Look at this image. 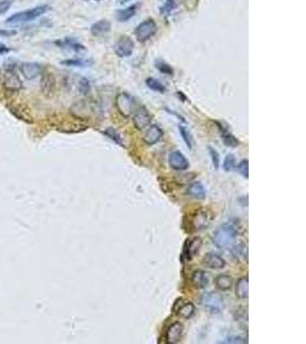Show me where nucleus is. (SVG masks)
Here are the masks:
<instances>
[{"label":"nucleus","instance_id":"obj_33","mask_svg":"<svg viewBox=\"0 0 306 344\" xmlns=\"http://www.w3.org/2000/svg\"><path fill=\"white\" fill-rule=\"evenodd\" d=\"M209 153H210V156H211V161H212L213 168L214 169H218V168H219V166H220L219 153H218L214 148H212V147H209Z\"/></svg>","mask_w":306,"mask_h":344},{"label":"nucleus","instance_id":"obj_11","mask_svg":"<svg viewBox=\"0 0 306 344\" xmlns=\"http://www.w3.org/2000/svg\"><path fill=\"white\" fill-rule=\"evenodd\" d=\"M201 245H202V239L200 237L188 239V240L185 242L184 252H182V256H184L186 261H192V259L199 254L200 249H201Z\"/></svg>","mask_w":306,"mask_h":344},{"label":"nucleus","instance_id":"obj_15","mask_svg":"<svg viewBox=\"0 0 306 344\" xmlns=\"http://www.w3.org/2000/svg\"><path fill=\"white\" fill-rule=\"evenodd\" d=\"M202 262L206 268L213 270H220L226 266V261L220 255L214 254V252H207Z\"/></svg>","mask_w":306,"mask_h":344},{"label":"nucleus","instance_id":"obj_24","mask_svg":"<svg viewBox=\"0 0 306 344\" xmlns=\"http://www.w3.org/2000/svg\"><path fill=\"white\" fill-rule=\"evenodd\" d=\"M102 133L105 137H108L109 139L111 140V141H114L115 143H117V145L119 146H122V147H124L125 146V143H124V140H123L122 138V136L119 135V133L116 131V130L114 128H108V129H105L104 131H102Z\"/></svg>","mask_w":306,"mask_h":344},{"label":"nucleus","instance_id":"obj_6","mask_svg":"<svg viewBox=\"0 0 306 344\" xmlns=\"http://www.w3.org/2000/svg\"><path fill=\"white\" fill-rule=\"evenodd\" d=\"M201 303L211 313H220L225 308L223 297L214 293L204 294L201 298Z\"/></svg>","mask_w":306,"mask_h":344},{"label":"nucleus","instance_id":"obj_8","mask_svg":"<svg viewBox=\"0 0 306 344\" xmlns=\"http://www.w3.org/2000/svg\"><path fill=\"white\" fill-rule=\"evenodd\" d=\"M19 70L24 78L33 80L43 73L44 67L37 62H22L19 67Z\"/></svg>","mask_w":306,"mask_h":344},{"label":"nucleus","instance_id":"obj_3","mask_svg":"<svg viewBox=\"0 0 306 344\" xmlns=\"http://www.w3.org/2000/svg\"><path fill=\"white\" fill-rule=\"evenodd\" d=\"M115 104L118 113L125 118H129L136 111L135 99L126 92H121L116 96Z\"/></svg>","mask_w":306,"mask_h":344},{"label":"nucleus","instance_id":"obj_40","mask_svg":"<svg viewBox=\"0 0 306 344\" xmlns=\"http://www.w3.org/2000/svg\"><path fill=\"white\" fill-rule=\"evenodd\" d=\"M126 1H129V0H122V2H126Z\"/></svg>","mask_w":306,"mask_h":344},{"label":"nucleus","instance_id":"obj_28","mask_svg":"<svg viewBox=\"0 0 306 344\" xmlns=\"http://www.w3.org/2000/svg\"><path fill=\"white\" fill-rule=\"evenodd\" d=\"M221 138H223V142L225 143V145L228 146V147H237L238 143V140L235 138V137L233 135H231V133H228V132H223V135H221Z\"/></svg>","mask_w":306,"mask_h":344},{"label":"nucleus","instance_id":"obj_18","mask_svg":"<svg viewBox=\"0 0 306 344\" xmlns=\"http://www.w3.org/2000/svg\"><path fill=\"white\" fill-rule=\"evenodd\" d=\"M110 29H111L110 22L107 20H101L92 24V27H91V34L96 37H100V36H103L105 34H108L109 31H110Z\"/></svg>","mask_w":306,"mask_h":344},{"label":"nucleus","instance_id":"obj_41","mask_svg":"<svg viewBox=\"0 0 306 344\" xmlns=\"http://www.w3.org/2000/svg\"><path fill=\"white\" fill-rule=\"evenodd\" d=\"M97 1H100V0H97Z\"/></svg>","mask_w":306,"mask_h":344},{"label":"nucleus","instance_id":"obj_1","mask_svg":"<svg viewBox=\"0 0 306 344\" xmlns=\"http://www.w3.org/2000/svg\"><path fill=\"white\" fill-rule=\"evenodd\" d=\"M238 234H240V224L237 220H230L213 232L212 241L217 248L228 249L237 243Z\"/></svg>","mask_w":306,"mask_h":344},{"label":"nucleus","instance_id":"obj_22","mask_svg":"<svg viewBox=\"0 0 306 344\" xmlns=\"http://www.w3.org/2000/svg\"><path fill=\"white\" fill-rule=\"evenodd\" d=\"M56 45H59V46L62 48H68V50H72L75 52L85 50V47L80 43H78L76 39H73V38H66V39L63 40L56 41Z\"/></svg>","mask_w":306,"mask_h":344},{"label":"nucleus","instance_id":"obj_9","mask_svg":"<svg viewBox=\"0 0 306 344\" xmlns=\"http://www.w3.org/2000/svg\"><path fill=\"white\" fill-rule=\"evenodd\" d=\"M173 312L178 317L189 319L195 313V305L191 301L185 300V298H179V300L175 301L173 305Z\"/></svg>","mask_w":306,"mask_h":344},{"label":"nucleus","instance_id":"obj_2","mask_svg":"<svg viewBox=\"0 0 306 344\" xmlns=\"http://www.w3.org/2000/svg\"><path fill=\"white\" fill-rule=\"evenodd\" d=\"M48 10H50V6L48 5H39V6L33 7V8L13 14V15H10L5 22L9 24L28 23V22H31V21L37 20L38 17L43 16L45 13L48 12Z\"/></svg>","mask_w":306,"mask_h":344},{"label":"nucleus","instance_id":"obj_13","mask_svg":"<svg viewBox=\"0 0 306 344\" xmlns=\"http://www.w3.org/2000/svg\"><path fill=\"white\" fill-rule=\"evenodd\" d=\"M169 164L172 169L182 171L188 169L189 161L186 159V156L179 150H174L169 155Z\"/></svg>","mask_w":306,"mask_h":344},{"label":"nucleus","instance_id":"obj_7","mask_svg":"<svg viewBox=\"0 0 306 344\" xmlns=\"http://www.w3.org/2000/svg\"><path fill=\"white\" fill-rule=\"evenodd\" d=\"M3 87L8 92H19L22 89V82L15 71V66H9L6 68L3 75Z\"/></svg>","mask_w":306,"mask_h":344},{"label":"nucleus","instance_id":"obj_35","mask_svg":"<svg viewBox=\"0 0 306 344\" xmlns=\"http://www.w3.org/2000/svg\"><path fill=\"white\" fill-rule=\"evenodd\" d=\"M13 5V0H1L0 1V15L7 13Z\"/></svg>","mask_w":306,"mask_h":344},{"label":"nucleus","instance_id":"obj_36","mask_svg":"<svg viewBox=\"0 0 306 344\" xmlns=\"http://www.w3.org/2000/svg\"><path fill=\"white\" fill-rule=\"evenodd\" d=\"M173 7H174V1H173V0H167V2H165V5L162 7L161 10H162V13L169 14L172 9H173Z\"/></svg>","mask_w":306,"mask_h":344},{"label":"nucleus","instance_id":"obj_29","mask_svg":"<svg viewBox=\"0 0 306 344\" xmlns=\"http://www.w3.org/2000/svg\"><path fill=\"white\" fill-rule=\"evenodd\" d=\"M55 80L52 76H44L43 80H41V86H43V91L45 93L53 92L55 85Z\"/></svg>","mask_w":306,"mask_h":344},{"label":"nucleus","instance_id":"obj_25","mask_svg":"<svg viewBox=\"0 0 306 344\" xmlns=\"http://www.w3.org/2000/svg\"><path fill=\"white\" fill-rule=\"evenodd\" d=\"M61 65L68 66V67H90L92 65V61L85 59H69V60H63L61 61Z\"/></svg>","mask_w":306,"mask_h":344},{"label":"nucleus","instance_id":"obj_31","mask_svg":"<svg viewBox=\"0 0 306 344\" xmlns=\"http://www.w3.org/2000/svg\"><path fill=\"white\" fill-rule=\"evenodd\" d=\"M179 131H180V135L182 137V139H184V141L189 149L193 148V139L191 136V132L188 131V129L184 128V126H179Z\"/></svg>","mask_w":306,"mask_h":344},{"label":"nucleus","instance_id":"obj_10","mask_svg":"<svg viewBox=\"0 0 306 344\" xmlns=\"http://www.w3.org/2000/svg\"><path fill=\"white\" fill-rule=\"evenodd\" d=\"M135 50V43L129 36H122L115 44V53L119 58H129Z\"/></svg>","mask_w":306,"mask_h":344},{"label":"nucleus","instance_id":"obj_37","mask_svg":"<svg viewBox=\"0 0 306 344\" xmlns=\"http://www.w3.org/2000/svg\"><path fill=\"white\" fill-rule=\"evenodd\" d=\"M224 343H248L247 339H243L242 336H234V338H228L226 341H224Z\"/></svg>","mask_w":306,"mask_h":344},{"label":"nucleus","instance_id":"obj_34","mask_svg":"<svg viewBox=\"0 0 306 344\" xmlns=\"http://www.w3.org/2000/svg\"><path fill=\"white\" fill-rule=\"evenodd\" d=\"M238 170L244 178H248L249 177V161L248 160L242 161V162L238 166Z\"/></svg>","mask_w":306,"mask_h":344},{"label":"nucleus","instance_id":"obj_30","mask_svg":"<svg viewBox=\"0 0 306 344\" xmlns=\"http://www.w3.org/2000/svg\"><path fill=\"white\" fill-rule=\"evenodd\" d=\"M224 170L230 172L232 170H234L235 168H237V159H235L234 155H232V154H228L226 156V159L224 161Z\"/></svg>","mask_w":306,"mask_h":344},{"label":"nucleus","instance_id":"obj_19","mask_svg":"<svg viewBox=\"0 0 306 344\" xmlns=\"http://www.w3.org/2000/svg\"><path fill=\"white\" fill-rule=\"evenodd\" d=\"M187 194L198 200H204L206 198V191L204 186L199 181L192 182L187 188Z\"/></svg>","mask_w":306,"mask_h":344},{"label":"nucleus","instance_id":"obj_38","mask_svg":"<svg viewBox=\"0 0 306 344\" xmlns=\"http://www.w3.org/2000/svg\"><path fill=\"white\" fill-rule=\"evenodd\" d=\"M15 34H16V31H14V30L0 29V37H10V36H14Z\"/></svg>","mask_w":306,"mask_h":344},{"label":"nucleus","instance_id":"obj_12","mask_svg":"<svg viewBox=\"0 0 306 344\" xmlns=\"http://www.w3.org/2000/svg\"><path fill=\"white\" fill-rule=\"evenodd\" d=\"M150 122H152V115L147 110L146 107H141L138 110H136L135 115H133V124L136 129L140 130V131L145 130L150 125Z\"/></svg>","mask_w":306,"mask_h":344},{"label":"nucleus","instance_id":"obj_20","mask_svg":"<svg viewBox=\"0 0 306 344\" xmlns=\"http://www.w3.org/2000/svg\"><path fill=\"white\" fill-rule=\"evenodd\" d=\"M235 295L240 300H244L249 295V278L243 276L238 280L237 285H235Z\"/></svg>","mask_w":306,"mask_h":344},{"label":"nucleus","instance_id":"obj_14","mask_svg":"<svg viewBox=\"0 0 306 344\" xmlns=\"http://www.w3.org/2000/svg\"><path fill=\"white\" fill-rule=\"evenodd\" d=\"M182 334H184V326L180 322L175 321L169 326L167 332V342L170 344H175L181 341Z\"/></svg>","mask_w":306,"mask_h":344},{"label":"nucleus","instance_id":"obj_27","mask_svg":"<svg viewBox=\"0 0 306 344\" xmlns=\"http://www.w3.org/2000/svg\"><path fill=\"white\" fill-rule=\"evenodd\" d=\"M155 67H156V69L160 70L162 73H164V75H173V69H172L168 63L162 61V60H156V61H155Z\"/></svg>","mask_w":306,"mask_h":344},{"label":"nucleus","instance_id":"obj_26","mask_svg":"<svg viewBox=\"0 0 306 344\" xmlns=\"http://www.w3.org/2000/svg\"><path fill=\"white\" fill-rule=\"evenodd\" d=\"M146 85L149 87L150 90L155 91V92H160V93H164L165 91H167V87H165L163 84H162L160 80L156 78H147L146 79Z\"/></svg>","mask_w":306,"mask_h":344},{"label":"nucleus","instance_id":"obj_17","mask_svg":"<svg viewBox=\"0 0 306 344\" xmlns=\"http://www.w3.org/2000/svg\"><path fill=\"white\" fill-rule=\"evenodd\" d=\"M192 282L196 288L203 289V288L207 287L210 282V275L203 270H196L193 272L192 275Z\"/></svg>","mask_w":306,"mask_h":344},{"label":"nucleus","instance_id":"obj_39","mask_svg":"<svg viewBox=\"0 0 306 344\" xmlns=\"http://www.w3.org/2000/svg\"><path fill=\"white\" fill-rule=\"evenodd\" d=\"M10 51H12V48L7 47L6 45H3V44H0V55H3V54L9 53Z\"/></svg>","mask_w":306,"mask_h":344},{"label":"nucleus","instance_id":"obj_32","mask_svg":"<svg viewBox=\"0 0 306 344\" xmlns=\"http://www.w3.org/2000/svg\"><path fill=\"white\" fill-rule=\"evenodd\" d=\"M77 89H78L79 93L87 94L91 91L90 80L86 79V78H84V77H83V78H80L78 80V84H77Z\"/></svg>","mask_w":306,"mask_h":344},{"label":"nucleus","instance_id":"obj_4","mask_svg":"<svg viewBox=\"0 0 306 344\" xmlns=\"http://www.w3.org/2000/svg\"><path fill=\"white\" fill-rule=\"evenodd\" d=\"M157 24L153 19H147L136 28L135 34L140 43H146L157 33Z\"/></svg>","mask_w":306,"mask_h":344},{"label":"nucleus","instance_id":"obj_16","mask_svg":"<svg viewBox=\"0 0 306 344\" xmlns=\"http://www.w3.org/2000/svg\"><path fill=\"white\" fill-rule=\"evenodd\" d=\"M162 137H163V131H162V129L160 126L156 124L149 125L148 129H147V131L145 133V136H143V141H145L147 145H155V143H157L160 140L162 139Z\"/></svg>","mask_w":306,"mask_h":344},{"label":"nucleus","instance_id":"obj_21","mask_svg":"<svg viewBox=\"0 0 306 344\" xmlns=\"http://www.w3.org/2000/svg\"><path fill=\"white\" fill-rule=\"evenodd\" d=\"M214 283L219 290H228L233 287V278L228 275H219L214 279Z\"/></svg>","mask_w":306,"mask_h":344},{"label":"nucleus","instance_id":"obj_23","mask_svg":"<svg viewBox=\"0 0 306 344\" xmlns=\"http://www.w3.org/2000/svg\"><path fill=\"white\" fill-rule=\"evenodd\" d=\"M136 8H138V5H132L126 7L124 9H119L117 14H116V17H117L119 22H126V21H129L132 16L136 15Z\"/></svg>","mask_w":306,"mask_h":344},{"label":"nucleus","instance_id":"obj_5","mask_svg":"<svg viewBox=\"0 0 306 344\" xmlns=\"http://www.w3.org/2000/svg\"><path fill=\"white\" fill-rule=\"evenodd\" d=\"M188 230L191 232L202 231L207 227L210 223L209 213L205 209H199L192 213L188 218Z\"/></svg>","mask_w":306,"mask_h":344}]
</instances>
